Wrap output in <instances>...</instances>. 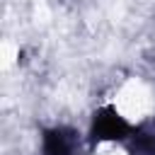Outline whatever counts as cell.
Returning <instances> with one entry per match:
<instances>
[{
    "label": "cell",
    "mask_w": 155,
    "mask_h": 155,
    "mask_svg": "<svg viewBox=\"0 0 155 155\" xmlns=\"http://www.w3.org/2000/svg\"><path fill=\"white\" fill-rule=\"evenodd\" d=\"M128 124L124 116H119V111L114 107H104L94 114V121H92V136L94 138H102V140H119V138H126L128 133Z\"/></svg>",
    "instance_id": "1"
},
{
    "label": "cell",
    "mask_w": 155,
    "mask_h": 155,
    "mask_svg": "<svg viewBox=\"0 0 155 155\" xmlns=\"http://www.w3.org/2000/svg\"><path fill=\"white\" fill-rule=\"evenodd\" d=\"M70 148H73V140H70L68 131L53 128L44 138V153L46 155H70Z\"/></svg>",
    "instance_id": "2"
},
{
    "label": "cell",
    "mask_w": 155,
    "mask_h": 155,
    "mask_svg": "<svg viewBox=\"0 0 155 155\" xmlns=\"http://www.w3.org/2000/svg\"><path fill=\"white\" fill-rule=\"evenodd\" d=\"M133 150L140 155H155V133H143L138 131L133 138Z\"/></svg>",
    "instance_id": "3"
}]
</instances>
